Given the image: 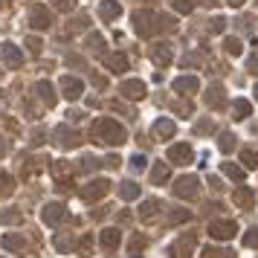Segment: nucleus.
<instances>
[{"label":"nucleus","mask_w":258,"mask_h":258,"mask_svg":"<svg viewBox=\"0 0 258 258\" xmlns=\"http://www.w3.org/2000/svg\"><path fill=\"white\" fill-rule=\"evenodd\" d=\"M90 134L99 139V142H104V145H122L128 139V131L116 119H110V116H102V119L93 122L90 125Z\"/></svg>","instance_id":"1"},{"label":"nucleus","mask_w":258,"mask_h":258,"mask_svg":"<svg viewBox=\"0 0 258 258\" xmlns=\"http://www.w3.org/2000/svg\"><path fill=\"white\" fill-rule=\"evenodd\" d=\"M197 191H200V180H197L194 174H186V177H180V180L174 183V194H177V197L191 200V197H197Z\"/></svg>","instance_id":"2"},{"label":"nucleus","mask_w":258,"mask_h":258,"mask_svg":"<svg viewBox=\"0 0 258 258\" xmlns=\"http://www.w3.org/2000/svg\"><path fill=\"white\" fill-rule=\"evenodd\" d=\"M235 232H238L235 221H215V224H209V235L215 241H229V238H235Z\"/></svg>","instance_id":"3"},{"label":"nucleus","mask_w":258,"mask_h":258,"mask_svg":"<svg viewBox=\"0 0 258 258\" xmlns=\"http://www.w3.org/2000/svg\"><path fill=\"white\" fill-rule=\"evenodd\" d=\"M29 23H32V29H50L52 15L47 12V6H32L29 9Z\"/></svg>","instance_id":"4"},{"label":"nucleus","mask_w":258,"mask_h":258,"mask_svg":"<svg viewBox=\"0 0 258 258\" xmlns=\"http://www.w3.org/2000/svg\"><path fill=\"white\" fill-rule=\"evenodd\" d=\"M0 58H3L9 67H20V64H23V50L6 41V44H0Z\"/></svg>","instance_id":"5"},{"label":"nucleus","mask_w":258,"mask_h":258,"mask_svg":"<svg viewBox=\"0 0 258 258\" xmlns=\"http://www.w3.org/2000/svg\"><path fill=\"white\" fill-rule=\"evenodd\" d=\"M61 90H64V99L76 102V99L85 93V85H82V79H76V76H64V79H61Z\"/></svg>","instance_id":"6"},{"label":"nucleus","mask_w":258,"mask_h":258,"mask_svg":"<svg viewBox=\"0 0 258 258\" xmlns=\"http://www.w3.org/2000/svg\"><path fill=\"white\" fill-rule=\"evenodd\" d=\"M119 93L125 99H142V96H145V82H139V79H125L119 85Z\"/></svg>","instance_id":"7"},{"label":"nucleus","mask_w":258,"mask_h":258,"mask_svg":"<svg viewBox=\"0 0 258 258\" xmlns=\"http://www.w3.org/2000/svg\"><path fill=\"white\" fill-rule=\"evenodd\" d=\"M169 160H172L174 166H186V163H191V145H186V142L172 145V148H169Z\"/></svg>","instance_id":"8"},{"label":"nucleus","mask_w":258,"mask_h":258,"mask_svg":"<svg viewBox=\"0 0 258 258\" xmlns=\"http://www.w3.org/2000/svg\"><path fill=\"white\" fill-rule=\"evenodd\" d=\"M200 90V82H197V76H180V79H174V93H197Z\"/></svg>","instance_id":"9"},{"label":"nucleus","mask_w":258,"mask_h":258,"mask_svg":"<svg viewBox=\"0 0 258 258\" xmlns=\"http://www.w3.org/2000/svg\"><path fill=\"white\" fill-rule=\"evenodd\" d=\"M119 15H122V6L116 0H102V3H99V17H102V20H116Z\"/></svg>","instance_id":"10"},{"label":"nucleus","mask_w":258,"mask_h":258,"mask_svg":"<svg viewBox=\"0 0 258 258\" xmlns=\"http://www.w3.org/2000/svg\"><path fill=\"white\" fill-rule=\"evenodd\" d=\"M61 218H64V206H61V203H50V206H44V224L55 226Z\"/></svg>","instance_id":"11"},{"label":"nucleus","mask_w":258,"mask_h":258,"mask_svg":"<svg viewBox=\"0 0 258 258\" xmlns=\"http://www.w3.org/2000/svg\"><path fill=\"white\" fill-rule=\"evenodd\" d=\"M174 131H177V125H174V119H169V116H163V119L154 122V134H160V137H174Z\"/></svg>","instance_id":"12"},{"label":"nucleus","mask_w":258,"mask_h":258,"mask_svg":"<svg viewBox=\"0 0 258 258\" xmlns=\"http://www.w3.org/2000/svg\"><path fill=\"white\" fill-rule=\"evenodd\" d=\"M151 58H154V64H169V61H172V47H169V44H157L154 52H151Z\"/></svg>","instance_id":"13"},{"label":"nucleus","mask_w":258,"mask_h":258,"mask_svg":"<svg viewBox=\"0 0 258 258\" xmlns=\"http://www.w3.org/2000/svg\"><path fill=\"white\" fill-rule=\"evenodd\" d=\"M35 90H38V96L47 102V107H50V104H55V90H52L50 82H38V85H35Z\"/></svg>","instance_id":"14"},{"label":"nucleus","mask_w":258,"mask_h":258,"mask_svg":"<svg viewBox=\"0 0 258 258\" xmlns=\"http://www.w3.org/2000/svg\"><path fill=\"white\" fill-rule=\"evenodd\" d=\"M148 20H154V15H151V12H137V15H134V23H137V32L139 35H148V32H151Z\"/></svg>","instance_id":"15"},{"label":"nucleus","mask_w":258,"mask_h":258,"mask_svg":"<svg viewBox=\"0 0 258 258\" xmlns=\"http://www.w3.org/2000/svg\"><path fill=\"white\" fill-rule=\"evenodd\" d=\"M206 104H212V107H221V104H224V87H221V85H212V87H209Z\"/></svg>","instance_id":"16"},{"label":"nucleus","mask_w":258,"mask_h":258,"mask_svg":"<svg viewBox=\"0 0 258 258\" xmlns=\"http://www.w3.org/2000/svg\"><path fill=\"white\" fill-rule=\"evenodd\" d=\"M232 113H235V119H247L253 113V104L247 102V99H235L232 102Z\"/></svg>","instance_id":"17"},{"label":"nucleus","mask_w":258,"mask_h":258,"mask_svg":"<svg viewBox=\"0 0 258 258\" xmlns=\"http://www.w3.org/2000/svg\"><path fill=\"white\" fill-rule=\"evenodd\" d=\"M104 64H107V67L113 70V73H122V70H128V58H125V55H107V58H104Z\"/></svg>","instance_id":"18"},{"label":"nucleus","mask_w":258,"mask_h":258,"mask_svg":"<svg viewBox=\"0 0 258 258\" xmlns=\"http://www.w3.org/2000/svg\"><path fill=\"white\" fill-rule=\"evenodd\" d=\"M107 189H110V183H107V180H93V183H90V189H85V194H87V197H102Z\"/></svg>","instance_id":"19"},{"label":"nucleus","mask_w":258,"mask_h":258,"mask_svg":"<svg viewBox=\"0 0 258 258\" xmlns=\"http://www.w3.org/2000/svg\"><path fill=\"white\" fill-rule=\"evenodd\" d=\"M119 197H122V200H134V197H139V186H137V183H131V180L122 183V186H119Z\"/></svg>","instance_id":"20"},{"label":"nucleus","mask_w":258,"mask_h":258,"mask_svg":"<svg viewBox=\"0 0 258 258\" xmlns=\"http://www.w3.org/2000/svg\"><path fill=\"white\" fill-rule=\"evenodd\" d=\"M151 180H154L157 186H160V183H166V180H169V163H157L154 172H151Z\"/></svg>","instance_id":"21"},{"label":"nucleus","mask_w":258,"mask_h":258,"mask_svg":"<svg viewBox=\"0 0 258 258\" xmlns=\"http://www.w3.org/2000/svg\"><path fill=\"white\" fill-rule=\"evenodd\" d=\"M253 200H256V194H253V189H238L235 191V203H238V206H253Z\"/></svg>","instance_id":"22"},{"label":"nucleus","mask_w":258,"mask_h":258,"mask_svg":"<svg viewBox=\"0 0 258 258\" xmlns=\"http://www.w3.org/2000/svg\"><path fill=\"white\" fill-rule=\"evenodd\" d=\"M119 241H122L119 229H104V232H102V244L107 247V250H113V247H116Z\"/></svg>","instance_id":"23"},{"label":"nucleus","mask_w":258,"mask_h":258,"mask_svg":"<svg viewBox=\"0 0 258 258\" xmlns=\"http://www.w3.org/2000/svg\"><path fill=\"white\" fill-rule=\"evenodd\" d=\"M221 172H224L226 177H232V180H244V169L235 166V163H221Z\"/></svg>","instance_id":"24"},{"label":"nucleus","mask_w":258,"mask_h":258,"mask_svg":"<svg viewBox=\"0 0 258 258\" xmlns=\"http://www.w3.org/2000/svg\"><path fill=\"white\" fill-rule=\"evenodd\" d=\"M241 163H247V169H258V151L244 148V151H241Z\"/></svg>","instance_id":"25"},{"label":"nucleus","mask_w":258,"mask_h":258,"mask_svg":"<svg viewBox=\"0 0 258 258\" xmlns=\"http://www.w3.org/2000/svg\"><path fill=\"white\" fill-rule=\"evenodd\" d=\"M3 247H6V250H23V238H20V235H3Z\"/></svg>","instance_id":"26"},{"label":"nucleus","mask_w":258,"mask_h":258,"mask_svg":"<svg viewBox=\"0 0 258 258\" xmlns=\"http://www.w3.org/2000/svg\"><path fill=\"white\" fill-rule=\"evenodd\" d=\"M226 52H229V55H241L244 52V47H241V41H238V38H226Z\"/></svg>","instance_id":"27"},{"label":"nucleus","mask_w":258,"mask_h":258,"mask_svg":"<svg viewBox=\"0 0 258 258\" xmlns=\"http://www.w3.org/2000/svg\"><path fill=\"white\" fill-rule=\"evenodd\" d=\"M145 166H148V157H145V154H134V157H131V169H134V172H145Z\"/></svg>","instance_id":"28"},{"label":"nucleus","mask_w":258,"mask_h":258,"mask_svg":"<svg viewBox=\"0 0 258 258\" xmlns=\"http://www.w3.org/2000/svg\"><path fill=\"white\" fill-rule=\"evenodd\" d=\"M232 148H235V137H232V134H221V151L229 154Z\"/></svg>","instance_id":"29"},{"label":"nucleus","mask_w":258,"mask_h":258,"mask_svg":"<svg viewBox=\"0 0 258 258\" xmlns=\"http://www.w3.org/2000/svg\"><path fill=\"white\" fill-rule=\"evenodd\" d=\"M172 6L177 9V12H183V15H186V12L194 9V0H172Z\"/></svg>","instance_id":"30"},{"label":"nucleus","mask_w":258,"mask_h":258,"mask_svg":"<svg viewBox=\"0 0 258 258\" xmlns=\"http://www.w3.org/2000/svg\"><path fill=\"white\" fill-rule=\"evenodd\" d=\"M157 209H160V203H157V200H145V203H142V218H151Z\"/></svg>","instance_id":"31"},{"label":"nucleus","mask_w":258,"mask_h":258,"mask_svg":"<svg viewBox=\"0 0 258 258\" xmlns=\"http://www.w3.org/2000/svg\"><path fill=\"white\" fill-rule=\"evenodd\" d=\"M244 247H258V229L244 232Z\"/></svg>","instance_id":"32"},{"label":"nucleus","mask_w":258,"mask_h":258,"mask_svg":"<svg viewBox=\"0 0 258 258\" xmlns=\"http://www.w3.org/2000/svg\"><path fill=\"white\" fill-rule=\"evenodd\" d=\"M209 258H235V253L232 250H206Z\"/></svg>","instance_id":"33"},{"label":"nucleus","mask_w":258,"mask_h":258,"mask_svg":"<svg viewBox=\"0 0 258 258\" xmlns=\"http://www.w3.org/2000/svg\"><path fill=\"white\" fill-rule=\"evenodd\" d=\"M20 221V212H3L0 215V224H17Z\"/></svg>","instance_id":"34"},{"label":"nucleus","mask_w":258,"mask_h":258,"mask_svg":"<svg viewBox=\"0 0 258 258\" xmlns=\"http://www.w3.org/2000/svg\"><path fill=\"white\" fill-rule=\"evenodd\" d=\"M247 70H253V73H258V52H253V55L247 58Z\"/></svg>","instance_id":"35"},{"label":"nucleus","mask_w":258,"mask_h":258,"mask_svg":"<svg viewBox=\"0 0 258 258\" xmlns=\"http://www.w3.org/2000/svg\"><path fill=\"white\" fill-rule=\"evenodd\" d=\"M55 6H58V9H67V6H73V3H67V0H55Z\"/></svg>","instance_id":"36"},{"label":"nucleus","mask_w":258,"mask_h":258,"mask_svg":"<svg viewBox=\"0 0 258 258\" xmlns=\"http://www.w3.org/2000/svg\"><path fill=\"white\" fill-rule=\"evenodd\" d=\"M229 3H232V6H241L244 0H229Z\"/></svg>","instance_id":"37"},{"label":"nucleus","mask_w":258,"mask_h":258,"mask_svg":"<svg viewBox=\"0 0 258 258\" xmlns=\"http://www.w3.org/2000/svg\"><path fill=\"white\" fill-rule=\"evenodd\" d=\"M256 99H258V85H256Z\"/></svg>","instance_id":"38"}]
</instances>
